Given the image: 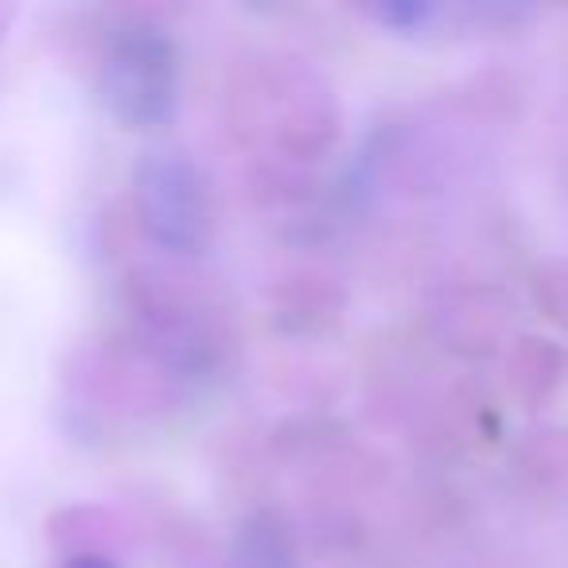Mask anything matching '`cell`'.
<instances>
[{
	"mask_svg": "<svg viewBox=\"0 0 568 568\" xmlns=\"http://www.w3.org/2000/svg\"><path fill=\"white\" fill-rule=\"evenodd\" d=\"M136 211L149 237L168 253H199L211 234L206 183L183 152H144L136 164Z\"/></svg>",
	"mask_w": 568,
	"mask_h": 568,
	"instance_id": "cell-2",
	"label": "cell"
},
{
	"mask_svg": "<svg viewBox=\"0 0 568 568\" xmlns=\"http://www.w3.org/2000/svg\"><path fill=\"white\" fill-rule=\"evenodd\" d=\"M226 568H296L293 534L281 514L253 510L230 541Z\"/></svg>",
	"mask_w": 568,
	"mask_h": 568,
	"instance_id": "cell-3",
	"label": "cell"
},
{
	"mask_svg": "<svg viewBox=\"0 0 568 568\" xmlns=\"http://www.w3.org/2000/svg\"><path fill=\"white\" fill-rule=\"evenodd\" d=\"M102 105L125 129H156L175 113L180 59L156 24H129L110 40L102 59Z\"/></svg>",
	"mask_w": 568,
	"mask_h": 568,
	"instance_id": "cell-1",
	"label": "cell"
},
{
	"mask_svg": "<svg viewBox=\"0 0 568 568\" xmlns=\"http://www.w3.org/2000/svg\"><path fill=\"white\" fill-rule=\"evenodd\" d=\"M67 568H118L110 557H98V552H82V557H71Z\"/></svg>",
	"mask_w": 568,
	"mask_h": 568,
	"instance_id": "cell-4",
	"label": "cell"
}]
</instances>
